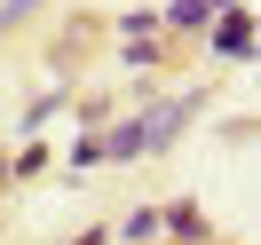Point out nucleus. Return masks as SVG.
<instances>
[{"label": "nucleus", "mask_w": 261, "mask_h": 245, "mask_svg": "<svg viewBox=\"0 0 261 245\" xmlns=\"http://www.w3.org/2000/svg\"><path fill=\"white\" fill-rule=\"evenodd\" d=\"M32 8H40V0H0V32H8V24H24Z\"/></svg>", "instance_id": "obj_5"}, {"label": "nucleus", "mask_w": 261, "mask_h": 245, "mask_svg": "<svg viewBox=\"0 0 261 245\" xmlns=\"http://www.w3.org/2000/svg\"><path fill=\"white\" fill-rule=\"evenodd\" d=\"M166 222H174V237H206V222H198V206H166Z\"/></svg>", "instance_id": "obj_4"}, {"label": "nucleus", "mask_w": 261, "mask_h": 245, "mask_svg": "<svg viewBox=\"0 0 261 245\" xmlns=\"http://www.w3.org/2000/svg\"><path fill=\"white\" fill-rule=\"evenodd\" d=\"M214 56H229V64L253 56V16H245V8H222V24H214Z\"/></svg>", "instance_id": "obj_1"}, {"label": "nucleus", "mask_w": 261, "mask_h": 245, "mask_svg": "<svg viewBox=\"0 0 261 245\" xmlns=\"http://www.w3.org/2000/svg\"><path fill=\"white\" fill-rule=\"evenodd\" d=\"M190 111H198V95H174L166 111H150V119H143V150H166V143L182 134V119H190Z\"/></svg>", "instance_id": "obj_2"}, {"label": "nucleus", "mask_w": 261, "mask_h": 245, "mask_svg": "<svg viewBox=\"0 0 261 245\" xmlns=\"http://www.w3.org/2000/svg\"><path fill=\"white\" fill-rule=\"evenodd\" d=\"M222 8H229V0H174L159 24H206V16H222Z\"/></svg>", "instance_id": "obj_3"}]
</instances>
